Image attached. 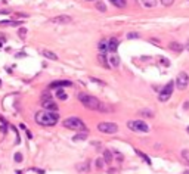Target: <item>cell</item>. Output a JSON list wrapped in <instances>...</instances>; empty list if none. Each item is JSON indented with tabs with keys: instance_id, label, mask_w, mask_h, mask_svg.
Listing matches in <instances>:
<instances>
[{
	"instance_id": "1",
	"label": "cell",
	"mask_w": 189,
	"mask_h": 174,
	"mask_svg": "<svg viewBox=\"0 0 189 174\" xmlns=\"http://www.w3.org/2000/svg\"><path fill=\"white\" fill-rule=\"evenodd\" d=\"M78 99H80V102H81L86 108H89V109H92V111H98V112H111L110 108H108L105 103H102L99 99H96L95 96L81 93V94L78 96Z\"/></svg>"
},
{
	"instance_id": "2",
	"label": "cell",
	"mask_w": 189,
	"mask_h": 174,
	"mask_svg": "<svg viewBox=\"0 0 189 174\" xmlns=\"http://www.w3.org/2000/svg\"><path fill=\"white\" fill-rule=\"evenodd\" d=\"M59 120V115L56 112H52V111H38L36 114V123L40 126H44V127H52L58 123Z\"/></svg>"
},
{
	"instance_id": "3",
	"label": "cell",
	"mask_w": 189,
	"mask_h": 174,
	"mask_svg": "<svg viewBox=\"0 0 189 174\" xmlns=\"http://www.w3.org/2000/svg\"><path fill=\"white\" fill-rule=\"evenodd\" d=\"M62 124H64L65 129H70V130H84L86 129V124L80 118H77V117H68V118H65Z\"/></svg>"
},
{
	"instance_id": "4",
	"label": "cell",
	"mask_w": 189,
	"mask_h": 174,
	"mask_svg": "<svg viewBox=\"0 0 189 174\" xmlns=\"http://www.w3.org/2000/svg\"><path fill=\"white\" fill-rule=\"evenodd\" d=\"M127 127H129L130 130L138 131V133H146V131L149 130L148 124H146L145 121H142V120H135V121H129V123H127Z\"/></svg>"
},
{
	"instance_id": "5",
	"label": "cell",
	"mask_w": 189,
	"mask_h": 174,
	"mask_svg": "<svg viewBox=\"0 0 189 174\" xmlns=\"http://www.w3.org/2000/svg\"><path fill=\"white\" fill-rule=\"evenodd\" d=\"M98 130L102 131V133H107V134H114L118 131V126L115 123H110V121H102L98 124Z\"/></svg>"
},
{
	"instance_id": "6",
	"label": "cell",
	"mask_w": 189,
	"mask_h": 174,
	"mask_svg": "<svg viewBox=\"0 0 189 174\" xmlns=\"http://www.w3.org/2000/svg\"><path fill=\"white\" fill-rule=\"evenodd\" d=\"M176 86L179 90H185L189 86V75L186 72H179L177 74V78H176Z\"/></svg>"
},
{
	"instance_id": "7",
	"label": "cell",
	"mask_w": 189,
	"mask_h": 174,
	"mask_svg": "<svg viewBox=\"0 0 189 174\" xmlns=\"http://www.w3.org/2000/svg\"><path fill=\"white\" fill-rule=\"evenodd\" d=\"M173 86H174V83H173V81H170L167 86L161 90L160 97H158V99H160V102H167V100L170 99V96H171V93H173Z\"/></svg>"
},
{
	"instance_id": "8",
	"label": "cell",
	"mask_w": 189,
	"mask_h": 174,
	"mask_svg": "<svg viewBox=\"0 0 189 174\" xmlns=\"http://www.w3.org/2000/svg\"><path fill=\"white\" fill-rule=\"evenodd\" d=\"M41 106L46 109V111H52V112H56L58 111V105L53 102V99L52 97H43L41 99Z\"/></svg>"
},
{
	"instance_id": "9",
	"label": "cell",
	"mask_w": 189,
	"mask_h": 174,
	"mask_svg": "<svg viewBox=\"0 0 189 174\" xmlns=\"http://www.w3.org/2000/svg\"><path fill=\"white\" fill-rule=\"evenodd\" d=\"M73 83L68 80H58V81H52L49 84V88H62V87H71Z\"/></svg>"
},
{
	"instance_id": "10",
	"label": "cell",
	"mask_w": 189,
	"mask_h": 174,
	"mask_svg": "<svg viewBox=\"0 0 189 174\" xmlns=\"http://www.w3.org/2000/svg\"><path fill=\"white\" fill-rule=\"evenodd\" d=\"M71 21H73L71 16H67V15H59V16H55L50 19V22H53V24H70Z\"/></svg>"
},
{
	"instance_id": "11",
	"label": "cell",
	"mask_w": 189,
	"mask_h": 174,
	"mask_svg": "<svg viewBox=\"0 0 189 174\" xmlns=\"http://www.w3.org/2000/svg\"><path fill=\"white\" fill-rule=\"evenodd\" d=\"M98 50L101 55H107V52H110V47H108V42L105 39H102L99 44H98Z\"/></svg>"
},
{
	"instance_id": "12",
	"label": "cell",
	"mask_w": 189,
	"mask_h": 174,
	"mask_svg": "<svg viewBox=\"0 0 189 174\" xmlns=\"http://www.w3.org/2000/svg\"><path fill=\"white\" fill-rule=\"evenodd\" d=\"M108 47H110V52H111V53H115L117 49H118V40H117L115 37L110 39V40H108Z\"/></svg>"
},
{
	"instance_id": "13",
	"label": "cell",
	"mask_w": 189,
	"mask_h": 174,
	"mask_svg": "<svg viewBox=\"0 0 189 174\" xmlns=\"http://www.w3.org/2000/svg\"><path fill=\"white\" fill-rule=\"evenodd\" d=\"M168 47H170L173 52H177V53H180V52L183 50V44L177 43V42H171V43L168 44Z\"/></svg>"
},
{
	"instance_id": "14",
	"label": "cell",
	"mask_w": 189,
	"mask_h": 174,
	"mask_svg": "<svg viewBox=\"0 0 189 174\" xmlns=\"http://www.w3.org/2000/svg\"><path fill=\"white\" fill-rule=\"evenodd\" d=\"M41 55H43L44 58L50 59V61H58V55H56V53H53V52H50V50H43V52H41Z\"/></svg>"
},
{
	"instance_id": "15",
	"label": "cell",
	"mask_w": 189,
	"mask_h": 174,
	"mask_svg": "<svg viewBox=\"0 0 189 174\" xmlns=\"http://www.w3.org/2000/svg\"><path fill=\"white\" fill-rule=\"evenodd\" d=\"M89 167H90V162H89V161H84V162L77 164L76 165L77 171H89Z\"/></svg>"
},
{
	"instance_id": "16",
	"label": "cell",
	"mask_w": 189,
	"mask_h": 174,
	"mask_svg": "<svg viewBox=\"0 0 189 174\" xmlns=\"http://www.w3.org/2000/svg\"><path fill=\"white\" fill-rule=\"evenodd\" d=\"M0 25L1 27H18V25H21V22L19 21H0Z\"/></svg>"
},
{
	"instance_id": "17",
	"label": "cell",
	"mask_w": 189,
	"mask_h": 174,
	"mask_svg": "<svg viewBox=\"0 0 189 174\" xmlns=\"http://www.w3.org/2000/svg\"><path fill=\"white\" fill-rule=\"evenodd\" d=\"M87 137H89V133L84 130V131H81V133H78L77 136H74V137H73V140H74V142H78V140H86Z\"/></svg>"
},
{
	"instance_id": "18",
	"label": "cell",
	"mask_w": 189,
	"mask_h": 174,
	"mask_svg": "<svg viewBox=\"0 0 189 174\" xmlns=\"http://www.w3.org/2000/svg\"><path fill=\"white\" fill-rule=\"evenodd\" d=\"M104 161H105L107 164H110V162L113 161V152H111L110 149H105V151H104Z\"/></svg>"
},
{
	"instance_id": "19",
	"label": "cell",
	"mask_w": 189,
	"mask_h": 174,
	"mask_svg": "<svg viewBox=\"0 0 189 174\" xmlns=\"http://www.w3.org/2000/svg\"><path fill=\"white\" fill-rule=\"evenodd\" d=\"M110 62H111V67H118L120 65V58L115 55V53H113V56H111V59H110Z\"/></svg>"
},
{
	"instance_id": "20",
	"label": "cell",
	"mask_w": 189,
	"mask_h": 174,
	"mask_svg": "<svg viewBox=\"0 0 189 174\" xmlns=\"http://www.w3.org/2000/svg\"><path fill=\"white\" fill-rule=\"evenodd\" d=\"M136 154H138V155H139V156H140V158H142V159L148 164V165H151V159H149V156H148L146 154H143V152H140V151H138V149H136Z\"/></svg>"
},
{
	"instance_id": "21",
	"label": "cell",
	"mask_w": 189,
	"mask_h": 174,
	"mask_svg": "<svg viewBox=\"0 0 189 174\" xmlns=\"http://www.w3.org/2000/svg\"><path fill=\"white\" fill-rule=\"evenodd\" d=\"M98 59H99V62L102 64V67H105V68H110V65H108V59L105 58V55H101V53H99Z\"/></svg>"
},
{
	"instance_id": "22",
	"label": "cell",
	"mask_w": 189,
	"mask_h": 174,
	"mask_svg": "<svg viewBox=\"0 0 189 174\" xmlns=\"http://www.w3.org/2000/svg\"><path fill=\"white\" fill-rule=\"evenodd\" d=\"M56 97H58V99H61V100H67V97H68V96H67V93H65L62 88H58V91H56Z\"/></svg>"
},
{
	"instance_id": "23",
	"label": "cell",
	"mask_w": 189,
	"mask_h": 174,
	"mask_svg": "<svg viewBox=\"0 0 189 174\" xmlns=\"http://www.w3.org/2000/svg\"><path fill=\"white\" fill-rule=\"evenodd\" d=\"M111 3H113L114 6L120 7V9H123L126 6V0H111Z\"/></svg>"
},
{
	"instance_id": "24",
	"label": "cell",
	"mask_w": 189,
	"mask_h": 174,
	"mask_svg": "<svg viewBox=\"0 0 189 174\" xmlns=\"http://www.w3.org/2000/svg\"><path fill=\"white\" fill-rule=\"evenodd\" d=\"M142 4L145 7H154L157 4V0H142Z\"/></svg>"
},
{
	"instance_id": "25",
	"label": "cell",
	"mask_w": 189,
	"mask_h": 174,
	"mask_svg": "<svg viewBox=\"0 0 189 174\" xmlns=\"http://www.w3.org/2000/svg\"><path fill=\"white\" fill-rule=\"evenodd\" d=\"M18 36L24 40L25 39V36H27V28L25 27H22V28H19V31H18Z\"/></svg>"
},
{
	"instance_id": "26",
	"label": "cell",
	"mask_w": 189,
	"mask_h": 174,
	"mask_svg": "<svg viewBox=\"0 0 189 174\" xmlns=\"http://www.w3.org/2000/svg\"><path fill=\"white\" fill-rule=\"evenodd\" d=\"M127 39H129V40H133V39H140V34H139V33H129V34H127Z\"/></svg>"
},
{
	"instance_id": "27",
	"label": "cell",
	"mask_w": 189,
	"mask_h": 174,
	"mask_svg": "<svg viewBox=\"0 0 189 174\" xmlns=\"http://www.w3.org/2000/svg\"><path fill=\"white\" fill-rule=\"evenodd\" d=\"M139 114H140V115H145V117H152V115H154L149 109H142V111H139Z\"/></svg>"
},
{
	"instance_id": "28",
	"label": "cell",
	"mask_w": 189,
	"mask_h": 174,
	"mask_svg": "<svg viewBox=\"0 0 189 174\" xmlns=\"http://www.w3.org/2000/svg\"><path fill=\"white\" fill-rule=\"evenodd\" d=\"M96 7H98L99 10H102V12H105V10H107V7H105V6H104V3H101V1H98V3H96Z\"/></svg>"
},
{
	"instance_id": "29",
	"label": "cell",
	"mask_w": 189,
	"mask_h": 174,
	"mask_svg": "<svg viewBox=\"0 0 189 174\" xmlns=\"http://www.w3.org/2000/svg\"><path fill=\"white\" fill-rule=\"evenodd\" d=\"M161 3H163L164 6H171V4L174 3V0H161Z\"/></svg>"
},
{
	"instance_id": "30",
	"label": "cell",
	"mask_w": 189,
	"mask_h": 174,
	"mask_svg": "<svg viewBox=\"0 0 189 174\" xmlns=\"http://www.w3.org/2000/svg\"><path fill=\"white\" fill-rule=\"evenodd\" d=\"M182 156H183V158H185V159L189 162V151H188V149H185V151L182 152Z\"/></svg>"
},
{
	"instance_id": "31",
	"label": "cell",
	"mask_w": 189,
	"mask_h": 174,
	"mask_svg": "<svg viewBox=\"0 0 189 174\" xmlns=\"http://www.w3.org/2000/svg\"><path fill=\"white\" fill-rule=\"evenodd\" d=\"M114 154H115V156H117V159H118L120 162H121V161L124 159V156H123V154H120V152H117V151H115Z\"/></svg>"
},
{
	"instance_id": "32",
	"label": "cell",
	"mask_w": 189,
	"mask_h": 174,
	"mask_svg": "<svg viewBox=\"0 0 189 174\" xmlns=\"http://www.w3.org/2000/svg\"><path fill=\"white\" fill-rule=\"evenodd\" d=\"M15 161L16 162H21L22 161V155L21 154H15Z\"/></svg>"
},
{
	"instance_id": "33",
	"label": "cell",
	"mask_w": 189,
	"mask_h": 174,
	"mask_svg": "<svg viewBox=\"0 0 189 174\" xmlns=\"http://www.w3.org/2000/svg\"><path fill=\"white\" fill-rule=\"evenodd\" d=\"M96 167H98V168H102V167H104V161H102V159H98V161H96Z\"/></svg>"
},
{
	"instance_id": "34",
	"label": "cell",
	"mask_w": 189,
	"mask_h": 174,
	"mask_svg": "<svg viewBox=\"0 0 189 174\" xmlns=\"http://www.w3.org/2000/svg\"><path fill=\"white\" fill-rule=\"evenodd\" d=\"M27 137H28V139H31V137H33V134H31V131H27Z\"/></svg>"
},
{
	"instance_id": "35",
	"label": "cell",
	"mask_w": 189,
	"mask_h": 174,
	"mask_svg": "<svg viewBox=\"0 0 189 174\" xmlns=\"http://www.w3.org/2000/svg\"><path fill=\"white\" fill-rule=\"evenodd\" d=\"M183 174H189V170H188V171H185V173H183Z\"/></svg>"
},
{
	"instance_id": "36",
	"label": "cell",
	"mask_w": 189,
	"mask_h": 174,
	"mask_svg": "<svg viewBox=\"0 0 189 174\" xmlns=\"http://www.w3.org/2000/svg\"><path fill=\"white\" fill-rule=\"evenodd\" d=\"M186 131H188V134H189V127H188V129H186Z\"/></svg>"
},
{
	"instance_id": "37",
	"label": "cell",
	"mask_w": 189,
	"mask_h": 174,
	"mask_svg": "<svg viewBox=\"0 0 189 174\" xmlns=\"http://www.w3.org/2000/svg\"><path fill=\"white\" fill-rule=\"evenodd\" d=\"M89 1H95V0H89Z\"/></svg>"
},
{
	"instance_id": "38",
	"label": "cell",
	"mask_w": 189,
	"mask_h": 174,
	"mask_svg": "<svg viewBox=\"0 0 189 174\" xmlns=\"http://www.w3.org/2000/svg\"><path fill=\"white\" fill-rule=\"evenodd\" d=\"M188 47H189V43H188Z\"/></svg>"
}]
</instances>
